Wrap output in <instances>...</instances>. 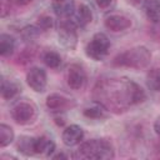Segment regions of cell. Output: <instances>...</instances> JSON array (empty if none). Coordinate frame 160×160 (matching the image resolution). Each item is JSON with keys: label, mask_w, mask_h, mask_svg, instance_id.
Here are the masks:
<instances>
[{"label": "cell", "mask_w": 160, "mask_h": 160, "mask_svg": "<svg viewBox=\"0 0 160 160\" xmlns=\"http://www.w3.org/2000/svg\"><path fill=\"white\" fill-rule=\"evenodd\" d=\"M94 99L108 110L119 114L142 102L146 94L139 84L126 78L101 79L94 88Z\"/></svg>", "instance_id": "obj_1"}, {"label": "cell", "mask_w": 160, "mask_h": 160, "mask_svg": "<svg viewBox=\"0 0 160 160\" xmlns=\"http://www.w3.org/2000/svg\"><path fill=\"white\" fill-rule=\"evenodd\" d=\"M151 54L145 46H135L131 48L121 54H119L114 60L112 64L115 66H124L130 69H145L150 64Z\"/></svg>", "instance_id": "obj_2"}, {"label": "cell", "mask_w": 160, "mask_h": 160, "mask_svg": "<svg viewBox=\"0 0 160 160\" xmlns=\"http://www.w3.org/2000/svg\"><path fill=\"white\" fill-rule=\"evenodd\" d=\"M84 159H112L115 152L112 144L108 139H91L82 142L78 150Z\"/></svg>", "instance_id": "obj_3"}, {"label": "cell", "mask_w": 160, "mask_h": 160, "mask_svg": "<svg viewBox=\"0 0 160 160\" xmlns=\"http://www.w3.org/2000/svg\"><path fill=\"white\" fill-rule=\"evenodd\" d=\"M109 50H110V40L104 32H96L85 46V54L95 61L104 60Z\"/></svg>", "instance_id": "obj_4"}, {"label": "cell", "mask_w": 160, "mask_h": 160, "mask_svg": "<svg viewBox=\"0 0 160 160\" xmlns=\"http://www.w3.org/2000/svg\"><path fill=\"white\" fill-rule=\"evenodd\" d=\"M11 118L15 120V122L20 125H26L29 122H32L36 118V106L31 101L20 100L15 102L10 110Z\"/></svg>", "instance_id": "obj_5"}, {"label": "cell", "mask_w": 160, "mask_h": 160, "mask_svg": "<svg viewBox=\"0 0 160 160\" xmlns=\"http://www.w3.org/2000/svg\"><path fill=\"white\" fill-rule=\"evenodd\" d=\"M76 25L71 21V19H64L60 22L58 39L59 44L64 46L68 50H74L78 45V32H76Z\"/></svg>", "instance_id": "obj_6"}, {"label": "cell", "mask_w": 160, "mask_h": 160, "mask_svg": "<svg viewBox=\"0 0 160 160\" xmlns=\"http://www.w3.org/2000/svg\"><path fill=\"white\" fill-rule=\"evenodd\" d=\"M26 82L35 92H42L48 85V76L44 69L34 66L26 72Z\"/></svg>", "instance_id": "obj_7"}, {"label": "cell", "mask_w": 160, "mask_h": 160, "mask_svg": "<svg viewBox=\"0 0 160 160\" xmlns=\"http://www.w3.org/2000/svg\"><path fill=\"white\" fill-rule=\"evenodd\" d=\"M66 81L68 85L72 90H80L84 88L86 82V72L82 66L79 64H72L69 66L68 72H66Z\"/></svg>", "instance_id": "obj_8"}, {"label": "cell", "mask_w": 160, "mask_h": 160, "mask_svg": "<svg viewBox=\"0 0 160 160\" xmlns=\"http://www.w3.org/2000/svg\"><path fill=\"white\" fill-rule=\"evenodd\" d=\"M104 25L108 30H110L112 32H119V31H124V30L129 29L131 26V20L128 16L112 14V15H109L105 18Z\"/></svg>", "instance_id": "obj_9"}, {"label": "cell", "mask_w": 160, "mask_h": 160, "mask_svg": "<svg viewBox=\"0 0 160 160\" xmlns=\"http://www.w3.org/2000/svg\"><path fill=\"white\" fill-rule=\"evenodd\" d=\"M46 108L51 111H64L66 109H70L75 106V102L71 99L65 98L60 94H51L46 98Z\"/></svg>", "instance_id": "obj_10"}, {"label": "cell", "mask_w": 160, "mask_h": 160, "mask_svg": "<svg viewBox=\"0 0 160 160\" xmlns=\"http://www.w3.org/2000/svg\"><path fill=\"white\" fill-rule=\"evenodd\" d=\"M61 139H62V142L66 146H75V145H78V144H80L82 141V139H84V130L79 125H75V124L69 125L62 131Z\"/></svg>", "instance_id": "obj_11"}, {"label": "cell", "mask_w": 160, "mask_h": 160, "mask_svg": "<svg viewBox=\"0 0 160 160\" xmlns=\"http://www.w3.org/2000/svg\"><path fill=\"white\" fill-rule=\"evenodd\" d=\"M70 19L78 28H85L92 20V12L90 6H88L86 4H80L78 8H75V11L70 16Z\"/></svg>", "instance_id": "obj_12"}, {"label": "cell", "mask_w": 160, "mask_h": 160, "mask_svg": "<svg viewBox=\"0 0 160 160\" xmlns=\"http://www.w3.org/2000/svg\"><path fill=\"white\" fill-rule=\"evenodd\" d=\"M51 4L54 12L61 19L70 18L75 11V0H52Z\"/></svg>", "instance_id": "obj_13"}, {"label": "cell", "mask_w": 160, "mask_h": 160, "mask_svg": "<svg viewBox=\"0 0 160 160\" xmlns=\"http://www.w3.org/2000/svg\"><path fill=\"white\" fill-rule=\"evenodd\" d=\"M144 12L154 24H160V1L159 0H145L144 2Z\"/></svg>", "instance_id": "obj_14"}, {"label": "cell", "mask_w": 160, "mask_h": 160, "mask_svg": "<svg viewBox=\"0 0 160 160\" xmlns=\"http://www.w3.org/2000/svg\"><path fill=\"white\" fill-rule=\"evenodd\" d=\"M54 150H55V144H54V141L50 138H48V136H39V138H36L35 151H36L38 155L51 156Z\"/></svg>", "instance_id": "obj_15"}, {"label": "cell", "mask_w": 160, "mask_h": 160, "mask_svg": "<svg viewBox=\"0 0 160 160\" xmlns=\"http://www.w3.org/2000/svg\"><path fill=\"white\" fill-rule=\"evenodd\" d=\"M21 91V86L12 80H8L2 78L1 80V96L5 100H11Z\"/></svg>", "instance_id": "obj_16"}, {"label": "cell", "mask_w": 160, "mask_h": 160, "mask_svg": "<svg viewBox=\"0 0 160 160\" xmlns=\"http://www.w3.org/2000/svg\"><path fill=\"white\" fill-rule=\"evenodd\" d=\"M35 141H36V138L22 135V136L19 138L18 144H16V148L25 156L36 155V151H35Z\"/></svg>", "instance_id": "obj_17"}, {"label": "cell", "mask_w": 160, "mask_h": 160, "mask_svg": "<svg viewBox=\"0 0 160 160\" xmlns=\"http://www.w3.org/2000/svg\"><path fill=\"white\" fill-rule=\"evenodd\" d=\"M84 116L89 118V119H104L108 116V109L105 106H102L100 102L95 101L92 105L86 106L82 110Z\"/></svg>", "instance_id": "obj_18"}, {"label": "cell", "mask_w": 160, "mask_h": 160, "mask_svg": "<svg viewBox=\"0 0 160 160\" xmlns=\"http://www.w3.org/2000/svg\"><path fill=\"white\" fill-rule=\"evenodd\" d=\"M15 49V40L9 34L0 35V55L2 58H8L14 52Z\"/></svg>", "instance_id": "obj_19"}, {"label": "cell", "mask_w": 160, "mask_h": 160, "mask_svg": "<svg viewBox=\"0 0 160 160\" xmlns=\"http://www.w3.org/2000/svg\"><path fill=\"white\" fill-rule=\"evenodd\" d=\"M14 130L11 126L6 125V124H1L0 125V146L5 148L8 145H10L14 141Z\"/></svg>", "instance_id": "obj_20"}, {"label": "cell", "mask_w": 160, "mask_h": 160, "mask_svg": "<svg viewBox=\"0 0 160 160\" xmlns=\"http://www.w3.org/2000/svg\"><path fill=\"white\" fill-rule=\"evenodd\" d=\"M42 61L44 64L50 68V69H58L61 65V56L54 51V50H49L42 55Z\"/></svg>", "instance_id": "obj_21"}, {"label": "cell", "mask_w": 160, "mask_h": 160, "mask_svg": "<svg viewBox=\"0 0 160 160\" xmlns=\"http://www.w3.org/2000/svg\"><path fill=\"white\" fill-rule=\"evenodd\" d=\"M40 35V29L35 25H30V26H25L21 30V36L25 41H32L35 40L38 36Z\"/></svg>", "instance_id": "obj_22"}, {"label": "cell", "mask_w": 160, "mask_h": 160, "mask_svg": "<svg viewBox=\"0 0 160 160\" xmlns=\"http://www.w3.org/2000/svg\"><path fill=\"white\" fill-rule=\"evenodd\" d=\"M148 84L152 90L160 92V69H155V70L149 72Z\"/></svg>", "instance_id": "obj_23"}, {"label": "cell", "mask_w": 160, "mask_h": 160, "mask_svg": "<svg viewBox=\"0 0 160 160\" xmlns=\"http://www.w3.org/2000/svg\"><path fill=\"white\" fill-rule=\"evenodd\" d=\"M36 26H38L40 30L46 31V30H49L50 28L54 26V20H52V18L49 16V15H41V16L38 18V25H36Z\"/></svg>", "instance_id": "obj_24"}, {"label": "cell", "mask_w": 160, "mask_h": 160, "mask_svg": "<svg viewBox=\"0 0 160 160\" xmlns=\"http://www.w3.org/2000/svg\"><path fill=\"white\" fill-rule=\"evenodd\" d=\"M95 2H96L98 8H99L100 10H102V11H109V10H111V9L115 6L116 0H95Z\"/></svg>", "instance_id": "obj_25"}, {"label": "cell", "mask_w": 160, "mask_h": 160, "mask_svg": "<svg viewBox=\"0 0 160 160\" xmlns=\"http://www.w3.org/2000/svg\"><path fill=\"white\" fill-rule=\"evenodd\" d=\"M11 1L10 0H1V18H5L8 12H10Z\"/></svg>", "instance_id": "obj_26"}, {"label": "cell", "mask_w": 160, "mask_h": 160, "mask_svg": "<svg viewBox=\"0 0 160 160\" xmlns=\"http://www.w3.org/2000/svg\"><path fill=\"white\" fill-rule=\"evenodd\" d=\"M154 130H155V132L160 136V115L156 118V120H155V122H154Z\"/></svg>", "instance_id": "obj_27"}, {"label": "cell", "mask_w": 160, "mask_h": 160, "mask_svg": "<svg viewBox=\"0 0 160 160\" xmlns=\"http://www.w3.org/2000/svg\"><path fill=\"white\" fill-rule=\"evenodd\" d=\"M15 2L20 6H25V5H29L30 2H32V0H15Z\"/></svg>", "instance_id": "obj_28"}, {"label": "cell", "mask_w": 160, "mask_h": 160, "mask_svg": "<svg viewBox=\"0 0 160 160\" xmlns=\"http://www.w3.org/2000/svg\"><path fill=\"white\" fill-rule=\"evenodd\" d=\"M131 4H134V5H138V4H140V2H142L144 0H129Z\"/></svg>", "instance_id": "obj_29"}]
</instances>
